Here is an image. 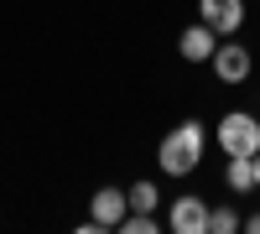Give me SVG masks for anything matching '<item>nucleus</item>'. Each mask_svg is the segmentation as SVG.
Masks as SVG:
<instances>
[{"mask_svg":"<svg viewBox=\"0 0 260 234\" xmlns=\"http://www.w3.org/2000/svg\"><path fill=\"white\" fill-rule=\"evenodd\" d=\"M198 16H203V26L229 37V31L245 26V0H198Z\"/></svg>","mask_w":260,"mask_h":234,"instance_id":"nucleus-4","label":"nucleus"},{"mask_svg":"<svg viewBox=\"0 0 260 234\" xmlns=\"http://www.w3.org/2000/svg\"><path fill=\"white\" fill-rule=\"evenodd\" d=\"M208 62H213V73H219V83H245L250 78V52L240 42H219Z\"/></svg>","mask_w":260,"mask_h":234,"instance_id":"nucleus-5","label":"nucleus"},{"mask_svg":"<svg viewBox=\"0 0 260 234\" xmlns=\"http://www.w3.org/2000/svg\"><path fill=\"white\" fill-rule=\"evenodd\" d=\"M213 47H219V31H213V26H203V21H198V26H187V31L177 37L182 62H208V57H213Z\"/></svg>","mask_w":260,"mask_h":234,"instance_id":"nucleus-7","label":"nucleus"},{"mask_svg":"<svg viewBox=\"0 0 260 234\" xmlns=\"http://www.w3.org/2000/svg\"><path fill=\"white\" fill-rule=\"evenodd\" d=\"M120 229H125V234H156L161 224H156V219H151V214H141V208H130V214L120 219Z\"/></svg>","mask_w":260,"mask_h":234,"instance_id":"nucleus-11","label":"nucleus"},{"mask_svg":"<svg viewBox=\"0 0 260 234\" xmlns=\"http://www.w3.org/2000/svg\"><path fill=\"white\" fill-rule=\"evenodd\" d=\"M250 166H255V187H260V151H255V156H250Z\"/></svg>","mask_w":260,"mask_h":234,"instance_id":"nucleus-12","label":"nucleus"},{"mask_svg":"<svg viewBox=\"0 0 260 234\" xmlns=\"http://www.w3.org/2000/svg\"><path fill=\"white\" fill-rule=\"evenodd\" d=\"M219 146H224V156H255L260 151V115L229 110L219 120Z\"/></svg>","mask_w":260,"mask_h":234,"instance_id":"nucleus-2","label":"nucleus"},{"mask_svg":"<svg viewBox=\"0 0 260 234\" xmlns=\"http://www.w3.org/2000/svg\"><path fill=\"white\" fill-rule=\"evenodd\" d=\"M229 187H234V193H250V187H255V166H250V156H229Z\"/></svg>","mask_w":260,"mask_h":234,"instance_id":"nucleus-8","label":"nucleus"},{"mask_svg":"<svg viewBox=\"0 0 260 234\" xmlns=\"http://www.w3.org/2000/svg\"><path fill=\"white\" fill-rule=\"evenodd\" d=\"M234 229H240L234 208H208V234H234Z\"/></svg>","mask_w":260,"mask_h":234,"instance_id":"nucleus-10","label":"nucleus"},{"mask_svg":"<svg viewBox=\"0 0 260 234\" xmlns=\"http://www.w3.org/2000/svg\"><path fill=\"white\" fill-rule=\"evenodd\" d=\"M245 229H250V234H260V214H255V219H245Z\"/></svg>","mask_w":260,"mask_h":234,"instance_id":"nucleus-13","label":"nucleus"},{"mask_svg":"<svg viewBox=\"0 0 260 234\" xmlns=\"http://www.w3.org/2000/svg\"><path fill=\"white\" fill-rule=\"evenodd\" d=\"M203 141H208V136H203V125H198V120H182L177 130H167L161 146H156L161 172H167V177H187L192 166L203 161Z\"/></svg>","mask_w":260,"mask_h":234,"instance_id":"nucleus-1","label":"nucleus"},{"mask_svg":"<svg viewBox=\"0 0 260 234\" xmlns=\"http://www.w3.org/2000/svg\"><path fill=\"white\" fill-rule=\"evenodd\" d=\"M167 229L172 234H208V203L203 198H177L167 214Z\"/></svg>","mask_w":260,"mask_h":234,"instance_id":"nucleus-6","label":"nucleus"},{"mask_svg":"<svg viewBox=\"0 0 260 234\" xmlns=\"http://www.w3.org/2000/svg\"><path fill=\"white\" fill-rule=\"evenodd\" d=\"M130 208H141V214H151V208H156L161 203V193H156V182H136V187H130Z\"/></svg>","mask_w":260,"mask_h":234,"instance_id":"nucleus-9","label":"nucleus"},{"mask_svg":"<svg viewBox=\"0 0 260 234\" xmlns=\"http://www.w3.org/2000/svg\"><path fill=\"white\" fill-rule=\"evenodd\" d=\"M130 214V198L120 187H99L89 198V219H83V234H99V229H120V219Z\"/></svg>","mask_w":260,"mask_h":234,"instance_id":"nucleus-3","label":"nucleus"}]
</instances>
